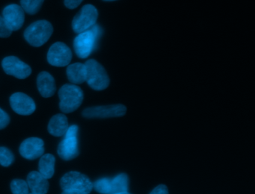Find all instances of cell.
<instances>
[{
	"label": "cell",
	"instance_id": "cell-11",
	"mask_svg": "<svg viewBox=\"0 0 255 194\" xmlns=\"http://www.w3.org/2000/svg\"><path fill=\"white\" fill-rule=\"evenodd\" d=\"M10 104L13 110L22 116H29L36 110V104L34 100L24 93L13 94L10 97Z\"/></svg>",
	"mask_w": 255,
	"mask_h": 194
},
{
	"label": "cell",
	"instance_id": "cell-8",
	"mask_svg": "<svg viewBox=\"0 0 255 194\" xmlns=\"http://www.w3.org/2000/svg\"><path fill=\"white\" fill-rule=\"evenodd\" d=\"M127 108L123 104L97 106L89 107L83 111V116L87 119H105L120 117L126 113Z\"/></svg>",
	"mask_w": 255,
	"mask_h": 194
},
{
	"label": "cell",
	"instance_id": "cell-15",
	"mask_svg": "<svg viewBox=\"0 0 255 194\" xmlns=\"http://www.w3.org/2000/svg\"><path fill=\"white\" fill-rule=\"evenodd\" d=\"M37 86L44 98H50L56 92V82L53 76L47 71L41 72L37 79Z\"/></svg>",
	"mask_w": 255,
	"mask_h": 194
},
{
	"label": "cell",
	"instance_id": "cell-6",
	"mask_svg": "<svg viewBox=\"0 0 255 194\" xmlns=\"http://www.w3.org/2000/svg\"><path fill=\"white\" fill-rule=\"evenodd\" d=\"M77 125H72L68 127L65 137L58 146L57 152L59 156L65 161H71L79 155L78 134Z\"/></svg>",
	"mask_w": 255,
	"mask_h": 194
},
{
	"label": "cell",
	"instance_id": "cell-13",
	"mask_svg": "<svg viewBox=\"0 0 255 194\" xmlns=\"http://www.w3.org/2000/svg\"><path fill=\"white\" fill-rule=\"evenodd\" d=\"M2 15L8 28L12 31H18L24 24L25 11L21 6L10 4L5 7Z\"/></svg>",
	"mask_w": 255,
	"mask_h": 194
},
{
	"label": "cell",
	"instance_id": "cell-14",
	"mask_svg": "<svg viewBox=\"0 0 255 194\" xmlns=\"http://www.w3.org/2000/svg\"><path fill=\"white\" fill-rule=\"evenodd\" d=\"M26 182L32 194H45L48 192L50 188L48 179L44 177L39 171L29 173Z\"/></svg>",
	"mask_w": 255,
	"mask_h": 194
},
{
	"label": "cell",
	"instance_id": "cell-9",
	"mask_svg": "<svg viewBox=\"0 0 255 194\" xmlns=\"http://www.w3.org/2000/svg\"><path fill=\"white\" fill-rule=\"evenodd\" d=\"M72 59L71 49L62 42H56L50 46L47 53V61L54 67H66Z\"/></svg>",
	"mask_w": 255,
	"mask_h": 194
},
{
	"label": "cell",
	"instance_id": "cell-5",
	"mask_svg": "<svg viewBox=\"0 0 255 194\" xmlns=\"http://www.w3.org/2000/svg\"><path fill=\"white\" fill-rule=\"evenodd\" d=\"M100 34L98 25L78 34L74 40V48L77 56L82 59L88 58L93 51L97 38Z\"/></svg>",
	"mask_w": 255,
	"mask_h": 194
},
{
	"label": "cell",
	"instance_id": "cell-7",
	"mask_svg": "<svg viewBox=\"0 0 255 194\" xmlns=\"http://www.w3.org/2000/svg\"><path fill=\"white\" fill-rule=\"evenodd\" d=\"M98 16V10L95 6L92 4L83 6L73 19L72 28L74 32L80 34L92 28L96 23Z\"/></svg>",
	"mask_w": 255,
	"mask_h": 194
},
{
	"label": "cell",
	"instance_id": "cell-3",
	"mask_svg": "<svg viewBox=\"0 0 255 194\" xmlns=\"http://www.w3.org/2000/svg\"><path fill=\"white\" fill-rule=\"evenodd\" d=\"M53 32V25L47 20H38L31 24L24 32L26 41L35 47L45 44Z\"/></svg>",
	"mask_w": 255,
	"mask_h": 194
},
{
	"label": "cell",
	"instance_id": "cell-25",
	"mask_svg": "<svg viewBox=\"0 0 255 194\" xmlns=\"http://www.w3.org/2000/svg\"><path fill=\"white\" fill-rule=\"evenodd\" d=\"M168 188L166 185H159L156 186L153 191L150 192L151 194H168Z\"/></svg>",
	"mask_w": 255,
	"mask_h": 194
},
{
	"label": "cell",
	"instance_id": "cell-1",
	"mask_svg": "<svg viewBox=\"0 0 255 194\" xmlns=\"http://www.w3.org/2000/svg\"><path fill=\"white\" fill-rule=\"evenodd\" d=\"M62 194H88L93 189V183L87 176L77 171H71L60 180Z\"/></svg>",
	"mask_w": 255,
	"mask_h": 194
},
{
	"label": "cell",
	"instance_id": "cell-21",
	"mask_svg": "<svg viewBox=\"0 0 255 194\" xmlns=\"http://www.w3.org/2000/svg\"><path fill=\"white\" fill-rule=\"evenodd\" d=\"M14 155L8 148L0 147V164L2 167H8L14 163Z\"/></svg>",
	"mask_w": 255,
	"mask_h": 194
},
{
	"label": "cell",
	"instance_id": "cell-18",
	"mask_svg": "<svg viewBox=\"0 0 255 194\" xmlns=\"http://www.w3.org/2000/svg\"><path fill=\"white\" fill-rule=\"evenodd\" d=\"M68 80L74 85H80L86 82V67L82 63L68 64L66 70Z\"/></svg>",
	"mask_w": 255,
	"mask_h": 194
},
{
	"label": "cell",
	"instance_id": "cell-10",
	"mask_svg": "<svg viewBox=\"0 0 255 194\" xmlns=\"http://www.w3.org/2000/svg\"><path fill=\"white\" fill-rule=\"evenodd\" d=\"M2 65L7 74L19 79H26L32 74L30 66L16 56H8L4 58Z\"/></svg>",
	"mask_w": 255,
	"mask_h": 194
},
{
	"label": "cell",
	"instance_id": "cell-27",
	"mask_svg": "<svg viewBox=\"0 0 255 194\" xmlns=\"http://www.w3.org/2000/svg\"><path fill=\"white\" fill-rule=\"evenodd\" d=\"M104 1H116V0H104Z\"/></svg>",
	"mask_w": 255,
	"mask_h": 194
},
{
	"label": "cell",
	"instance_id": "cell-16",
	"mask_svg": "<svg viewBox=\"0 0 255 194\" xmlns=\"http://www.w3.org/2000/svg\"><path fill=\"white\" fill-rule=\"evenodd\" d=\"M68 120L65 114L59 113L50 119L48 124V131L54 137H62L65 135L68 128Z\"/></svg>",
	"mask_w": 255,
	"mask_h": 194
},
{
	"label": "cell",
	"instance_id": "cell-12",
	"mask_svg": "<svg viewBox=\"0 0 255 194\" xmlns=\"http://www.w3.org/2000/svg\"><path fill=\"white\" fill-rule=\"evenodd\" d=\"M20 153L27 160H35L44 155V142L39 137H29L26 139L20 146Z\"/></svg>",
	"mask_w": 255,
	"mask_h": 194
},
{
	"label": "cell",
	"instance_id": "cell-26",
	"mask_svg": "<svg viewBox=\"0 0 255 194\" xmlns=\"http://www.w3.org/2000/svg\"><path fill=\"white\" fill-rule=\"evenodd\" d=\"M83 1V0H65V5L68 9L72 10L77 8Z\"/></svg>",
	"mask_w": 255,
	"mask_h": 194
},
{
	"label": "cell",
	"instance_id": "cell-20",
	"mask_svg": "<svg viewBox=\"0 0 255 194\" xmlns=\"http://www.w3.org/2000/svg\"><path fill=\"white\" fill-rule=\"evenodd\" d=\"M44 0H21L20 4L25 12L29 14H36L41 6L44 4Z\"/></svg>",
	"mask_w": 255,
	"mask_h": 194
},
{
	"label": "cell",
	"instance_id": "cell-2",
	"mask_svg": "<svg viewBox=\"0 0 255 194\" xmlns=\"http://www.w3.org/2000/svg\"><path fill=\"white\" fill-rule=\"evenodd\" d=\"M59 108L63 113H70L77 110L83 103V90L74 84H65L59 91Z\"/></svg>",
	"mask_w": 255,
	"mask_h": 194
},
{
	"label": "cell",
	"instance_id": "cell-17",
	"mask_svg": "<svg viewBox=\"0 0 255 194\" xmlns=\"http://www.w3.org/2000/svg\"><path fill=\"white\" fill-rule=\"evenodd\" d=\"M129 177L125 173L109 179V194H129Z\"/></svg>",
	"mask_w": 255,
	"mask_h": 194
},
{
	"label": "cell",
	"instance_id": "cell-24",
	"mask_svg": "<svg viewBox=\"0 0 255 194\" xmlns=\"http://www.w3.org/2000/svg\"><path fill=\"white\" fill-rule=\"evenodd\" d=\"M10 121L9 115L0 107V130L6 128L9 125Z\"/></svg>",
	"mask_w": 255,
	"mask_h": 194
},
{
	"label": "cell",
	"instance_id": "cell-22",
	"mask_svg": "<svg viewBox=\"0 0 255 194\" xmlns=\"http://www.w3.org/2000/svg\"><path fill=\"white\" fill-rule=\"evenodd\" d=\"M11 191L14 194H27L29 193L27 182L23 179H16L11 182Z\"/></svg>",
	"mask_w": 255,
	"mask_h": 194
},
{
	"label": "cell",
	"instance_id": "cell-19",
	"mask_svg": "<svg viewBox=\"0 0 255 194\" xmlns=\"http://www.w3.org/2000/svg\"><path fill=\"white\" fill-rule=\"evenodd\" d=\"M56 158L52 154H45L40 158L38 169L39 172L47 179H51L55 173Z\"/></svg>",
	"mask_w": 255,
	"mask_h": 194
},
{
	"label": "cell",
	"instance_id": "cell-23",
	"mask_svg": "<svg viewBox=\"0 0 255 194\" xmlns=\"http://www.w3.org/2000/svg\"><path fill=\"white\" fill-rule=\"evenodd\" d=\"M11 34H12V31L8 28L4 18L0 16V37L6 38V37H9Z\"/></svg>",
	"mask_w": 255,
	"mask_h": 194
},
{
	"label": "cell",
	"instance_id": "cell-4",
	"mask_svg": "<svg viewBox=\"0 0 255 194\" xmlns=\"http://www.w3.org/2000/svg\"><path fill=\"white\" fill-rule=\"evenodd\" d=\"M86 67V80L91 88L103 91L110 85V78L104 67L98 61L89 59L85 63Z\"/></svg>",
	"mask_w": 255,
	"mask_h": 194
}]
</instances>
